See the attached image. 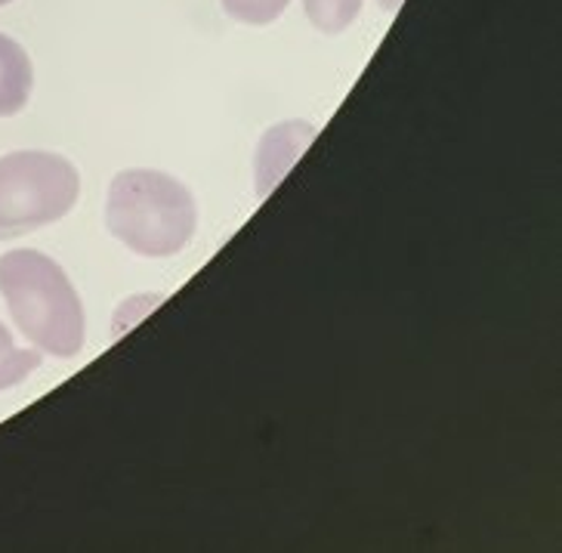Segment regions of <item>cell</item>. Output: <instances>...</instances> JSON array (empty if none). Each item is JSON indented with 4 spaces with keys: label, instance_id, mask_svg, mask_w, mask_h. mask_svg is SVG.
<instances>
[{
    "label": "cell",
    "instance_id": "3",
    "mask_svg": "<svg viewBox=\"0 0 562 553\" xmlns=\"http://www.w3.org/2000/svg\"><path fill=\"white\" fill-rule=\"evenodd\" d=\"M81 195L75 165L56 151H10L0 158V238H16L63 219Z\"/></svg>",
    "mask_w": 562,
    "mask_h": 553
},
{
    "label": "cell",
    "instance_id": "8",
    "mask_svg": "<svg viewBox=\"0 0 562 553\" xmlns=\"http://www.w3.org/2000/svg\"><path fill=\"white\" fill-rule=\"evenodd\" d=\"M226 16L241 25H269L288 10L291 0H220Z\"/></svg>",
    "mask_w": 562,
    "mask_h": 553
},
{
    "label": "cell",
    "instance_id": "4",
    "mask_svg": "<svg viewBox=\"0 0 562 553\" xmlns=\"http://www.w3.org/2000/svg\"><path fill=\"white\" fill-rule=\"evenodd\" d=\"M313 136L315 127L306 121H288V124H279L263 136V143L257 149V192H260V199H266L281 183V177L297 161L300 151L313 143Z\"/></svg>",
    "mask_w": 562,
    "mask_h": 553
},
{
    "label": "cell",
    "instance_id": "10",
    "mask_svg": "<svg viewBox=\"0 0 562 553\" xmlns=\"http://www.w3.org/2000/svg\"><path fill=\"white\" fill-rule=\"evenodd\" d=\"M7 3H13V0H0V7H7Z\"/></svg>",
    "mask_w": 562,
    "mask_h": 553
},
{
    "label": "cell",
    "instance_id": "6",
    "mask_svg": "<svg viewBox=\"0 0 562 553\" xmlns=\"http://www.w3.org/2000/svg\"><path fill=\"white\" fill-rule=\"evenodd\" d=\"M37 369H41V352L29 350V347H16L10 328L0 321V393L22 384Z\"/></svg>",
    "mask_w": 562,
    "mask_h": 553
},
{
    "label": "cell",
    "instance_id": "5",
    "mask_svg": "<svg viewBox=\"0 0 562 553\" xmlns=\"http://www.w3.org/2000/svg\"><path fill=\"white\" fill-rule=\"evenodd\" d=\"M34 68L13 37L0 34V117L16 115L32 97Z\"/></svg>",
    "mask_w": 562,
    "mask_h": 553
},
{
    "label": "cell",
    "instance_id": "9",
    "mask_svg": "<svg viewBox=\"0 0 562 553\" xmlns=\"http://www.w3.org/2000/svg\"><path fill=\"white\" fill-rule=\"evenodd\" d=\"M374 3H378L381 10H398V7H402V0H374Z\"/></svg>",
    "mask_w": 562,
    "mask_h": 553
},
{
    "label": "cell",
    "instance_id": "7",
    "mask_svg": "<svg viewBox=\"0 0 562 553\" xmlns=\"http://www.w3.org/2000/svg\"><path fill=\"white\" fill-rule=\"evenodd\" d=\"M303 10L318 32L340 34L362 13V0H303Z\"/></svg>",
    "mask_w": 562,
    "mask_h": 553
},
{
    "label": "cell",
    "instance_id": "1",
    "mask_svg": "<svg viewBox=\"0 0 562 553\" xmlns=\"http://www.w3.org/2000/svg\"><path fill=\"white\" fill-rule=\"evenodd\" d=\"M0 297L37 350L71 359L83 350L87 319L66 269L47 253L19 248L0 257Z\"/></svg>",
    "mask_w": 562,
    "mask_h": 553
},
{
    "label": "cell",
    "instance_id": "2",
    "mask_svg": "<svg viewBox=\"0 0 562 553\" xmlns=\"http://www.w3.org/2000/svg\"><path fill=\"white\" fill-rule=\"evenodd\" d=\"M105 226L139 257L180 253L199 226L195 195L165 170H121L109 185Z\"/></svg>",
    "mask_w": 562,
    "mask_h": 553
}]
</instances>
